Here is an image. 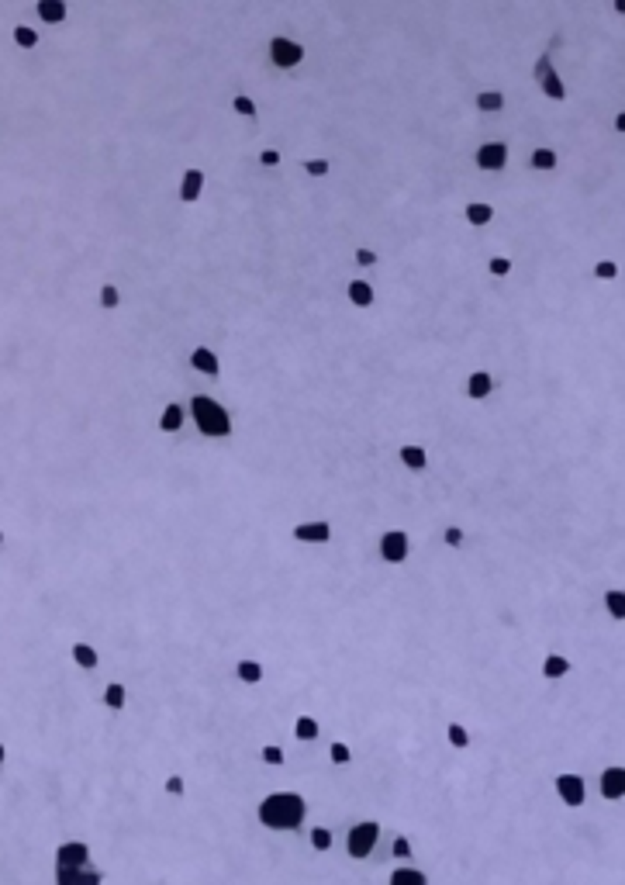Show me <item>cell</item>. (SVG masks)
Returning <instances> with one entry per match:
<instances>
[{"instance_id": "6da1fadb", "label": "cell", "mask_w": 625, "mask_h": 885, "mask_svg": "<svg viewBox=\"0 0 625 885\" xmlns=\"http://www.w3.org/2000/svg\"><path fill=\"white\" fill-rule=\"evenodd\" d=\"M256 823L273 833L308 830V799L301 788H273L256 802Z\"/></svg>"}, {"instance_id": "7a4b0ae2", "label": "cell", "mask_w": 625, "mask_h": 885, "mask_svg": "<svg viewBox=\"0 0 625 885\" xmlns=\"http://www.w3.org/2000/svg\"><path fill=\"white\" fill-rule=\"evenodd\" d=\"M187 418L190 425L207 436V439H225L235 432V418H232V408L225 405V398L211 391H197L187 398Z\"/></svg>"}, {"instance_id": "3957f363", "label": "cell", "mask_w": 625, "mask_h": 885, "mask_svg": "<svg viewBox=\"0 0 625 885\" xmlns=\"http://www.w3.org/2000/svg\"><path fill=\"white\" fill-rule=\"evenodd\" d=\"M529 156V149H519V146H512V142H505V139H491V142H480L477 149H473V166L480 170V173H505L508 166H512V156Z\"/></svg>"}, {"instance_id": "277c9868", "label": "cell", "mask_w": 625, "mask_h": 885, "mask_svg": "<svg viewBox=\"0 0 625 885\" xmlns=\"http://www.w3.org/2000/svg\"><path fill=\"white\" fill-rule=\"evenodd\" d=\"M380 833H383V827H380V820H356L349 830H346V837H342V851L353 858V861H366L373 851H377V844H380Z\"/></svg>"}, {"instance_id": "5b68a950", "label": "cell", "mask_w": 625, "mask_h": 885, "mask_svg": "<svg viewBox=\"0 0 625 885\" xmlns=\"http://www.w3.org/2000/svg\"><path fill=\"white\" fill-rule=\"evenodd\" d=\"M377 557H380L383 564H390V567L404 564V561L411 557V533L401 529V526L380 529V536H377Z\"/></svg>"}, {"instance_id": "8992f818", "label": "cell", "mask_w": 625, "mask_h": 885, "mask_svg": "<svg viewBox=\"0 0 625 885\" xmlns=\"http://www.w3.org/2000/svg\"><path fill=\"white\" fill-rule=\"evenodd\" d=\"M549 788H553V795H556L567 809H580V806L587 802V795H591L584 775H577V772H556L553 782H549Z\"/></svg>"}, {"instance_id": "52a82bcc", "label": "cell", "mask_w": 625, "mask_h": 885, "mask_svg": "<svg viewBox=\"0 0 625 885\" xmlns=\"http://www.w3.org/2000/svg\"><path fill=\"white\" fill-rule=\"evenodd\" d=\"M290 536L304 547H325L335 536V529H332L329 519H301V522L290 526Z\"/></svg>"}, {"instance_id": "ba28073f", "label": "cell", "mask_w": 625, "mask_h": 885, "mask_svg": "<svg viewBox=\"0 0 625 885\" xmlns=\"http://www.w3.org/2000/svg\"><path fill=\"white\" fill-rule=\"evenodd\" d=\"M52 861H56V868H84L87 861H93V851H90L87 840L70 837V840H59V844H56Z\"/></svg>"}, {"instance_id": "9c48e42d", "label": "cell", "mask_w": 625, "mask_h": 885, "mask_svg": "<svg viewBox=\"0 0 625 885\" xmlns=\"http://www.w3.org/2000/svg\"><path fill=\"white\" fill-rule=\"evenodd\" d=\"M207 173L200 170V166H187L183 173H180V180H177V197H180V204H197L200 197H204V191H207Z\"/></svg>"}, {"instance_id": "30bf717a", "label": "cell", "mask_w": 625, "mask_h": 885, "mask_svg": "<svg viewBox=\"0 0 625 885\" xmlns=\"http://www.w3.org/2000/svg\"><path fill=\"white\" fill-rule=\"evenodd\" d=\"M594 792H598L605 802L625 799V765H608V768H601V775H598V782H594Z\"/></svg>"}, {"instance_id": "8fae6325", "label": "cell", "mask_w": 625, "mask_h": 885, "mask_svg": "<svg viewBox=\"0 0 625 885\" xmlns=\"http://www.w3.org/2000/svg\"><path fill=\"white\" fill-rule=\"evenodd\" d=\"M187 363H190V370H197L200 377H211V381L221 377V357H218L207 343H197V346L187 353Z\"/></svg>"}, {"instance_id": "7c38bea8", "label": "cell", "mask_w": 625, "mask_h": 885, "mask_svg": "<svg viewBox=\"0 0 625 885\" xmlns=\"http://www.w3.org/2000/svg\"><path fill=\"white\" fill-rule=\"evenodd\" d=\"M463 394H466L470 401H487V398L494 394V374L484 370V367L470 370L466 381H463Z\"/></svg>"}, {"instance_id": "4fadbf2b", "label": "cell", "mask_w": 625, "mask_h": 885, "mask_svg": "<svg viewBox=\"0 0 625 885\" xmlns=\"http://www.w3.org/2000/svg\"><path fill=\"white\" fill-rule=\"evenodd\" d=\"M383 885H432V879L418 868V865H408V861H397L387 868V879Z\"/></svg>"}, {"instance_id": "5bb4252c", "label": "cell", "mask_w": 625, "mask_h": 885, "mask_svg": "<svg viewBox=\"0 0 625 885\" xmlns=\"http://www.w3.org/2000/svg\"><path fill=\"white\" fill-rule=\"evenodd\" d=\"M573 668H577V664H573L567 654H560V650H549V654H542V661H539V675H542L546 682H560V678H567Z\"/></svg>"}, {"instance_id": "9a60e30c", "label": "cell", "mask_w": 625, "mask_h": 885, "mask_svg": "<svg viewBox=\"0 0 625 885\" xmlns=\"http://www.w3.org/2000/svg\"><path fill=\"white\" fill-rule=\"evenodd\" d=\"M397 464H401L404 471H425V467L432 464V453H429V446H422V443H401V446H397Z\"/></svg>"}, {"instance_id": "2e32d148", "label": "cell", "mask_w": 625, "mask_h": 885, "mask_svg": "<svg viewBox=\"0 0 625 885\" xmlns=\"http://www.w3.org/2000/svg\"><path fill=\"white\" fill-rule=\"evenodd\" d=\"M35 17L49 28H59L70 17V0H35Z\"/></svg>"}, {"instance_id": "e0dca14e", "label": "cell", "mask_w": 625, "mask_h": 885, "mask_svg": "<svg viewBox=\"0 0 625 885\" xmlns=\"http://www.w3.org/2000/svg\"><path fill=\"white\" fill-rule=\"evenodd\" d=\"M560 163H563V152H556L553 146H536V149H529V156H525V166L536 170V173H553Z\"/></svg>"}, {"instance_id": "ac0fdd59", "label": "cell", "mask_w": 625, "mask_h": 885, "mask_svg": "<svg viewBox=\"0 0 625 885\" xmlns=\"http://www.w3.org/2000/svg\"><path fill=\"white\" fill-rule=\"evenodd\" d=\"M70 661H73L80 671H93V668H100V664H104L100 650H97L90 640H73V647H70Z\"/></svg>"}, {"instance_id": "d6986e66", "label": "cell", "mask_w": 625, "mask_h": 885, "mask_svg": "<svg viewBox=\"0 0 625 885\" xmlns=\"http://www.w3.org/2000/svg\"><path fill=\"white\" fill-rule=\"evenodd\" d=\"M290 733H294V740H297V744H315V740H318V733H322V719H318V716H311V712H301V716H294Z\"/></svg>"}, {"instance_id": "ffe728a7", "label": "cell", "mask_w": 625, "mask_h": 885, "mask_svg": "<svg viewBox=\"0 0 625 885\" xmlns=\"http://www.w3.org/2000/svg\"><path fill=\"white\" fill-rule=\"evenodd\" d=\"M187 425V405L183 401H166L159 412V432H180Z\"/></svg>"}, {"instance_id": "44dd1931", "label": "cell", "mask_w": 625, "mask_h": 885, "mask_svg": "<svg viewBox=\"0 0 625 885\" xmlns=\"http://www.w3.org/2000/svg\"><path fill=\"white\" fill-rule=\"evenodd\" d=\"M232 671H235V678H239L242 685H260V682L267 678V664L256 661V657H239Z\"/></svg>"}, {"instance_id": "7402d4cb", "label": "cell", "mask_w": 625, "mask_h": 885, "mask_svg": "<svg viewBox=\"0 0 625 885\" xmlns=\"http://www.w3.org/2000/svg\"><path fill=\"white\" fill-rule=\"evenodd\" d=\"M443 737H446V744L452 751H466V747L473 744V733H470V726H466L463 719H449L446 726H443Z\"/></svg>"}, {"instance_id": "603a6c76", "label": "cell", "mask_w": 625, "mask_h": 885, "mask_svg": "<svg viewBox=\"0 0 625 885\" xmlns=\"http://www.w3.org/2000/svg\"><path fill=\"white\" fill-rule=\"evenodd\" d=\"M308 844H311L318 854H329V851H335V833H332L325 823H311V827H308Z\"/></svg>"}, {"instance_id": "cb8c5ba5", "label": "cell", "mask_w": 625, "mask_h": 885, "mask_svg": "<svg viewBox=\"0 0 625 885\" xmlns=\"http://www.w3.org/2000/svg\"><path fill=\"white\" fill-rule=\"evenodd\" d=\"M100 702H104V705H107L111 712L125 709V705H128V685H125V682H114V678H111V682L104 685V691H100Z\"/></svg>"}, {"instance_id": "d4e9b609", "label": "cell", "mask_w": 625, "mask_h": 885, "mask_svg": "<svg viewBox=\"0 0 625 885\" xmlns=\"http://www.w3.org/2000/svg\"><path fill=\"white\" fill-rule=\"evenodd\" d=\"M601 605L612 619H625V588L622 585H612V588L601 591Z\"/></svg>"}, {"instance_id": "484cf974", "label": "cell", "mask_w": 625, "mask_h": 885, "mask_svg": "<svg viewBox=\"0 0 625 885\" xmlns=\"http://www.w3.org/2000/svg\"><path fill=\"white\" fill-rule=\"evenodd\" d=\"M10 42L17 45V49H24V52H31V49H38V42H42V35L31 28V24H24V21H17L14 28H10Z\"/></svg>"}, {"instance_id": "4316f807", "label": "cell", "mask_w": 625, "mask_h": 885, "mask_svg": "<svg viewBox=\"0 0 625 885\" xmlns=\"http://www.w3.org/2000/svg\"><path fill=\"white\" fill-rule=\"evenodd\" d=\"M591 277H594L598 284H612V281L622 277V263H619V260H608V256H605V260H594V263H591Z\"/></svg>"}, {"instance_id": "83f0119b", "label": "cell", "mask_w": 625, "mask_h": 885, "mask_svg": "<svg viewBox=\"0 0 625 885\" xmlns=\"http://www.w3.org/2000/svg\"><path fill=\"white\" fill-rule=\"evenodd\" d=\"M121 301H125V295H121V288H118V284L104 281V284L97 288V304H100L104 311H118V308H121Z\"/></svg>"}, {"instance_id": "f1b7e54d", "label": "cell", "mask_w": 625, "mask_h": 885, "mask_svg": "<svg viewBox=\"0 0 625 885\" xmlns=\"http://www.w3.org/2000/svg\"><path fill=\"white\" fill-rule=\"evenodd\" d=\"M332 166H335V163H332L329 156H304V159H301V170H304L308 177H315V180H325V177L332 173Z\"/></svg>"}, {"instance_id": "f546056e", "label": "cell", "mask_w": 625, "mask_h": 885, "mask_svg": "<svg viewBox=\"0 0 625 885\" xmlns=\"http://www.w3.org/2000/svg\"><path fill=\"white\" fill-rule=\"evenodd\" d=\"M260 761H263L267 768H283L290 758H287V747H283V744H263V747H260Z\"/></svg>"}, {"instance_id": "4dcf8cb0", "label": "cell", "mask_w": 625, "mask_h": 885, "mask_svg": "<svg viewBox=\"0 0 625 885\" xmlns=\"http://www.w3.org/2000/svg\"><path fill=\"white\" fill-rule=\"evenodd\" d=\"M329 761H332V765H349V761H353V747H349V740L332 737V740H329Z\"/></svg>"}, {"instance_id": "1f68e13d", "label": "cell", "mask_w": 625, "mask_h": 885, "mask_svg": "<svg viewBox=\"0 0 625 885\" xmlns=\"http://www.w3.org/2000/svg\"><path fill=\"white\" fill-rule=\"evenodd\" d=\"M411 854H415V851H411V837H408V833H394V837H390V858L411 865Z\"/></svg>"}, {"instance_id": "d6a6232c", "label": "cell", "mask_w": 625, "mask_h": 885, "mask_svg": "<svg viewBox=\"0 0 625 885\" xmlns=\"http://www.w3.org/2000/svg\"><path fill=\"white\" fill-rule=\"evenodd\" d=\"M353 263H356L359 270H377L383 260H380V253H377V249H370V246H356V253H353Z\"/></svg>"}, {"instance_id": "836d02e7", "label": "cell", "mask_w": 625, "mask_h": 885, "mask_svg": "<svg viewBox=\"0 0 625 885\" xmlns=\"http://www.w3.org/2000/svg\"><path fill=\"white\" fill-rule=\"evenodd\" d=\"M163 792H166L170 799H183V795H187V778H183L180 772L166 775V782H163Z\"/></svg>"}, {"instance_id": "e575fe53", "label": "cell", "mask_w": 625, "mask_h": 885, "mask_svg": "<svg viewBox=\"0 0 625 885\" xmlns=\"http://www.w3.org/2000/svg\"><path fill=\"white\" fill-rule=\"evenodd\" d=\"M256 163H260L263 170H273V166H280V163H283V152H280L276 146H263V149H260V156H256Z\"/></svg>"}, {"instance_id": "d590c367", "label": "cell", "mask_w": 625, "mask_h": 885, "mask_svg": "<svg viewBox=\"0 0 625 885\" xmlns=\"http://www.w3.org/2000/svg\"><path fill=\"white\" fill-rule=\"evenodd\" d=\"M77 885H104V875H100L97 861H87V865L80 868V875H77Z\"/></svg>"}, {"instance_id": "8d00e7d4", "label": "cell", "mask_w": 625, "mask_h": 885, "mask_svg": "<svg viewBox=\"0 0 625 885\" xmlns=\"http://www.w3.org/2000/svg\"><path fill=\"white\" fill-rule=\"evenodd\" d=\"M77 875H80V868H56V872H52V882H56V885H77Z\"/></svg>"}, {"instance_id": "74e56055", "label": "cell", "mask_w": 625, "mask_h": 885, "mask_svg": "<svg viewBox=\"0 0 625 885\" xmlns=\"http://www.w3.org/2000/svg\"><path fill=\"white\" fill-rule=\"evenodd\" d=\"M3 765H7V744L0 740V768H3Z\"/></svg>"}, {"instance_id": "f35d334b", "label": "cell", "mask_w": 625, "mask_h": 885, "mask_svg": "<svg viewBox=\"0 0 625 885\" xmlns=\"http://www.w3.org/2000/svg\"><path fill=\"white\" fill-rule=\"evenodd\" d=\"M3 540H7V533H3V526H0V547H3Z\"/></svg>"}]
</instances>
